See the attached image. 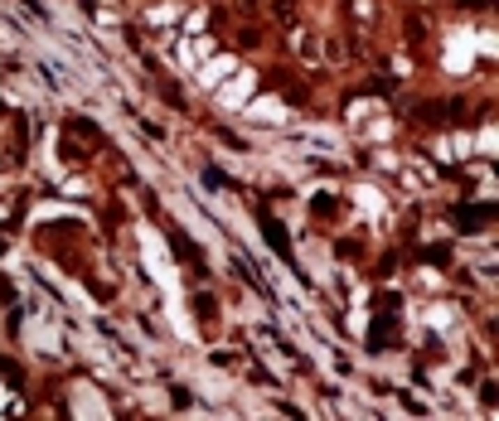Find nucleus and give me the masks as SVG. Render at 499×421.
<instances>
[{
	"mask_svg": "<svg viewBox=\"0 0 499 421\" xmlns=\"http://www.w3.org/2000/svg\"><path fill=\"white\" fill-rule=\"evenodd\" d=\"M262 232H267V242L277 247V257H286V262H291V242H286V228H282V223H272V218H262Z\"/></svg>",
	"mask_w": 499,
	"mask_h": 421,
	"instance_id": "1",
	"label": "nucleus"
}]
</instances>
